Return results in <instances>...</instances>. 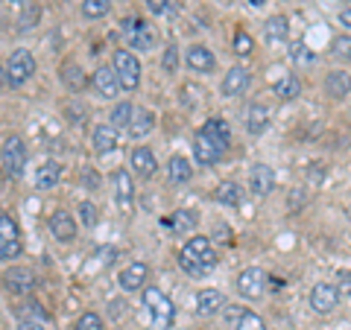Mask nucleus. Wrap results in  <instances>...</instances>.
Returning <instances> with one entry per match:
<instances>
[{
    "mask_svg": "<svg viewBox=\"0 0 351 330\" xmlns=\"http://www.w3.org/2000/svg\"><path fill=\"white\" fill-rule=\"evenodd\" d=\"M179 266L191 275V278H205L208 272L217 266V251L208 237H191L179 251Z\"/></svg>",
    "mask_w": 351,
    "mask_h": 330,
    "instance_id": "f257e3e1",
    "label": "nucleus"
},
{
    "mask_svg": "<svg viewBox=\"0 0 351 330\" xmlns=\"http://www.w3.org/2000/svg\"><path fill=\"white\" fill-rule=\"evenodd\" d=\"M144 307L152 318V330H170L176 322V307L158 287H144Z\"/></svg>",
    "mask_w": 351,
    "mask_h": 330,
    "instance_id": "f03ea898",
    "label": "nucleus"
},
{
    "mask_svg": "<svg viewBox=\"0 0 351 330\" xmlns=\"http://www.w3.org/2000/svg\"><path fill=\"white\" fill-rule=\"evenodd\" d=\"M114 73H117L120 91H138V85H141V62L132 56L129 50H117L114 53Z\"/></svg>",
    "mask_w": 351,
    "mask_h": 330,
    "instance_id": "7ed1b4c3",
    "label": "nucleus"
},
{
    "mask_svg": "<svg viewBox=\"0 0 351 330\" xmlns=\"http://www.w3.org/2000/svg\"><path fill=\"white\" fill-rule=\"evenodd\" d=\"M120 27H123V36H126L132 50H152V44H156V29H152L147 21L123 18L120 21Z\"/></svg>",
    "mask_w": 351,
    "mask_h": 330,
    "instance_id": "20e7f679",
    "label": "nucleus"
},
{
    "mask_svg": "<svg viewBox=\"0 0 351 330\" xmlns=\"http://www.w3.org/2000/svg\"><path fill=\"white\" fill-rule=\"evenodd\" d=\"M21 255V228L6 211H0V260H15Z\"/></svg>",
    "mask_w": 351,
    "mask_h": 330,
    "instance_id": "39448f33",
    "label": "nucleus"
},
{
    "mask_svg": "<svg viewBox=\"0 0 351 330\" xmlns=\"http://www.w3.org/2000/svg\"><path fill=\"white\" fill-rule=\"evenodd\" d=\"M0 161H3V170L9 179H18L24 175V167H27V147L21 138H9L3 149H0Z\"/></svg>",
    "mask_w": 351,
    "mask_h": 330,
    "instance_id": "423d86ee",
    "label": "nucleus"
},
{
    "mask_svg": "<svg viewBox=\"0 0 351 330\" xmlns=\"http://www.w3.org/2000/svg\"><path fill=\"white\" fill-rule=\"evenodd\" d=\"M32 73H36V59H32V53L24 50V47L15 50L12 59H9V64H6V82L12 88H21Z\"/></svg>",
    "mask_w": 351,
    "mask_h": 330,
    "instance_id": "0eeeda50",
    "label": "nucleus"
},
{
    "mask_svg": "<svg viewBox=\"0 0 351 330\" xmlns=\"http://www.w3.org/2000/svg\"><path fill=\"white\" fill-rule=\"evenodd\" d=\"M267 283H269V278L263 269H246V272L237 275V290L249 301L263 299V295H267Z\"/></svg>",
    "mask_w": 351,
    "mask_h": 330,
    "instance_id": "6e6552de",
    "label": "nucleus"
},
{
    "mask_svg": "<svg viewBox=\"0 0 351 330\" xmlns=\"http://www.w3.org/2000/svg\"><path fill=\"white\" fill-rule=\"evenodd\" d=\"M112 187H114V202L126 216L135 207V184H132V175L126 170H114L112 175Z\"/></svg>",
    "mask_w": 351,
    "mask_h": 330,
    "instance_id": "1a4fd4ad",
    "label": "nucleus"
},
{
    "mask_svg": "<svg viewBox=\"0 0 351 330\" xmlns=\"http://www.w3.org/2000/svg\"><path fill=\"white\" fill-rule=\"evenodd\" d=\"M311 310L319 313V316H328L334 310V307L339 304V290L337 283H316V287L311 290Z\"/></svg>",
    "mask_w": 351,
    "mask_h": 330,
    "instance_id": "9d476101",
    "label": "nucleus"
},
{
    "mask_svg": "<svg viewBox=\"0 0 351 330\" xmlns=\"http://www.w3.org/2000/svg\"><path fill=\"white\" fill-rule=\"evenodd\" d=\"M3 287L12 295H27V292L36 290V275H32V269H27V266H12L3 275Z\"/></svg>",
    "mask_w": 351,
    "mask_h": 330,
    "instance_id": "9b49d317",
    "label": "nucleus"
},
{
    "mask_svg": "<svg viewBox=\"0 0 351 330\" xmlns=\"http://www.w3.org/2000/svg\"><path fill=\"white\" fill-rule=\"evenodd\" d=\"M149 278V266L144 260H135V263H129V266L120 272V290H126V292H138V290H144V283Z\"/></svg>",
    "mask_w": 351,
    "mask_h": 330,
    "instance_id": "f8f14e48",
    "label": "nucleus"
},
{
    "mask_svg": "<svg viewBox=\"0 0 351 330\" xmlns=\"http://www.w3.org/2000/svg\"><path fill=\"white\" fill-rule=\"evenodd\" d=\"M249 190L255 196H269L276 190V170L267 167V164H255L249 170Z\"/></svg>",
    "mask_w": 351,
    "mask_h": 330,
    "instance_id": "ddd939ff",
    "label": "nucleus"
},
{
    "mask_svg": "<svg viewBox=\"0 0 351 330\" xmlns=\"http://www.w3.org/2000/svg\"><path fill=\"white\" fill-rule=\"evenodd\" d=\"M50 234L56 243H73V237H76V223H73V216L68 211H53L50 216Z\"/></svg>",
    "mask_w": 351,
    "mask_h": 330,
    "instance_id": "4468645a",
    "label": "nucleus"
},
{
    "mask_svg": "<svg viewBox=\"0 0 351 330\" xmlns=\"http://www.w3.org/2000/svg\"><path fill=\"white\" fill-rule=\"evenodd\" d=\"M249 79H252L249 71H246V68H240V64H237V68H232V71H228V73L223 76L219 94H223L226 100H232V97H240V94H243L246 88H249Z\"/></svg>",
    "mask_w": 351,
    "mask_h": 330,
    "instance_id": "2eb2a0df",
    "label": "nucleus"
},
{
    "mask_svg": "<svg viewBox=\"0 0 351 330\" xmlns=\"http://www.w3.org/2000/svg\"><path fill=\"white\" fill-rule=\"evenodd\" d=\"M199 131H202L208 140H214V144L223 149V152L228 149V144H232V126H228L223 117H208L205 126H202Z\"/></svg>",
    "mask_w": 351,
    "mask_h": 330,
    "instance_id": "dca6fc26",
    "label": "nucleus"
},
{
    "mask_svg": "<svg viewBox=\"0 0 351 330\" xmlns=\"http://www.w3.org/2000/svg\"><path fill=\"white\" fill-rule=\"evenodd\" d=\"M193 158H196L199 167H211V164H217L219 158H223V149H219L214 140H208L202 131H199L196 140H193Z\"/></svg>",
    "mask_w": 351,
    "mask_h": 330,
    "instance_id": "f3484780",
    "label": "nucleus"
},
{
    "mask_svg": "<svg viewBox=\"0 0 351 330\" xmlns=\"http://www.w3.org/2000/svg\"><path fill=\"white\" fill-rule=\"evenodd\" d=\"M91 85H94L97 94L106 97V100H112V97H117V91H120V82H117L114 68H97L94 76H91Z\"/></svg>",
    "mask_w": 351,
    "mask_h": 330,
    "instance_id": "a211bd4d",
    "label": "nucleus"
},
{
    "mask_svg": "<svg viewBox=\"0 0 351 330\" xmlns=\"http://www.w3.org/2000/svg\"><path fill=\"white\" fill-rule=\"evenodd\" d=\"M188 68L193 73H211L217 68L214 53L208 47H202V44H193V47H188Z\"/></svg>",
    "mask_w": 351,
    "mask_h": 330,
    "instance_id": "6ab92c4d",
    "label": "nucleus"
},
{
    "mask_svg": "<svg viewBox=\"0 0 351 330\" xmlns=\"http://www.w3.org/2000/svg\"><path fill=\"white\" fill-rule=\"evenodd\" d=\"M226 307V295L219 290H199L196 292V313L199 316H214Z\"/></svg>",
    "mask_w": 351,
    "mask_h": 330,
    "instance_id": "aec40b11",
    "label": "nucleus"
},
{
    "mask_svg": "<svg viewBox=\"0 0 351 330\" xmlns=\"http://www.w3.org/2000/svg\"><path fill=\"white\" fill-rule=\"evenodd\" d=\"M325 94L331 100H346L351 94V76L346 71H331L325 76Z\"/></svg>",
    "mask_w": 351,
    "mask_h": 330,
    "instance_id": "412c9836",
    "label": "nucleus"
},
{
    "mask_svg": "<svg viewBox=\"0 0 351 330\" xmlns=\"http://www.w3.org/2000/svg\"><path fill=\"white\" fill-rule=\"evenodd\" d=\"M132 170H135L141 179H152V175L158 173V161H156V155H152V149L138 147L135 152H132Z\"/></svg>",
    "mask_w": 351,
    "mask_h": 330,
    "instance_id": "4be33fe9",
    "label": "nucleus"
},
{
    "mask_svg": "<svg viewBox=\"0 0 351 330\" xmlns=\"http://www.w3.org/2000/svg\"><path fill=\"white\" fill-rule=\"evenodd\" d=\"M269 120H272V112L267 105H249V112H246V131L249 135H263V131L269 129Z\"/></svg>",
    "mask_w": 351,
    "mask_h": 330,
    "instance_id": "5701e85b",
    "label": "nucleus"
},
{
    "mask_svg": "<svg viewBox=\"0 0 351 330\" xmlns=\"http://www.w3.org/2000/svg\"><path fill=\"white\" fill-rule=\"evenodd\" d=\"M59 76H62V82L68 85V91H73V94H80V91H85V88H88V76H85V71L76 62H64Z\"/></svg>",
    "mask_w": 351,
    "mask_h": 330,
    "instance_id": "b1692460",
    "label": "nucleus"
},
{
    "mask_svg": "<svg viewBox=\"0 0 351 330\" xmlns=\"http://www.w3.org/2000/svg\"><path fill=\"white\" fill-rule=\"evenodd\" d=\"M152 126H156V114H152L149 108H135V117H132V123H129L126 131H129V138L141 140V138L149 135Z\"/></svg>",
    "mask_w": 351,
    "mask_h": 330,
    "instance_id": "393cba45",
    "label": "nucleus"
},
{
    "mask_svg": "<svg viewBox=\"0 0 351 330\" xmlns=\"http://www.w3.org/2000/svg\"><path fill=\"white\" fill-rule=\"evenodd\" d=\"M91 144H94L97 152H103V155H106V152H114L117 149V129L112 123H108V126L106 123L97 126L94 135H91Z\"/></svg>",
    "mask_w": 351,
    "mask_h": 330,
    "instance_id": "a878e982",
    "label": "nucleus"
},
{
    "mask_svg": "<svg viewBox=\"0 0 351 330\" xmlns=\"http://www.w3.org/2000/svg\"><path fill=\"white\" fill-rule=\"evenodd\" d=\"M196 223H199V216H196L193 211H188V207H182V211H176L164 225H167L173 234H191V231L196 228Z\"/></svg>",
    "mask_w": 351,
    "mask_h": 330,
    "instance_id": "bb28decb",
    "label": "nucleus"
},
{
    "mask_svg": "<svg viewBox=\"0 0 351 330\" xmlns=\"http://www.w3.org/2000/svg\"><path fill=\"white\" fill-rule=\"evenodd\" d=\"M191 175H193V167H191L188 158H184V155H173L170 158V164H167V179H170V184H188Z\"/></svg>",
    "mask_w": 351,
    "mask_h": 330,
    "instance_id": "cd10ccee",
    "label": "nucleus"
},
{
    "mask_svg": "<svg viewBox=\"0 0 351 330\" xmlns=\"http://www.w3.org/2000/svg\"><path fill=\"white\" fill-rule=\"evenodd\" d=\"M62 179V167L56 161H47V164H41V167L36 170V187L38 190H50V187H56Z\"/></svg>",
    "mask_w": 351,
    "mask_h": 330,
    "instance_id": "c85d7f7f",
    "label": "nucleus"
},
{
    "mask_svg": "<svg viewBox=\"0 0 351 330\" xmlns=\"http://www.w3.org/2000/svg\"><path fill=\"white\" fill-rule=\"evenodd\" d=\"M263 27H267L263 32H267V41H269V44L284 41V38L290 36V18H287V15H272Z\"/></svg>",
    "mask_w": 351,
    "mask_h": 330,
    "instance_id": "c756f323",
    "label": "nucleus"
},
{
    "mask_svg": "<svg viewBox=\"0 0 351 330\" xmlns=\"http://www.w3.org/2000/svg\"><path fill=\"white\" fill-rule=\"evenodd\" d=\"M299 94H302V82L295 73H284L276 82V97H281V100H295Z\"/></svg>",
    "mask_w": 351,
    "mask_h": 330,
    "instance_id": "7c9ffc66",
    "label": "nucleus"
},
{
    "mask_svg": "<svg viewBox=\"0 0 351 330\" xmlns=\"http://www.w3.org/2000/svg\"><path fill=\"white\" fill-rule=\"evenodd\" d=\"M217 202L219 205H240V199H243V190H240V184H234V181H223L217 187Z\"/></svg>",
    "mask_w": 351,
    "mask_h": 330,
    "instance_id": "2f4dec72",
    "label": "nucleus"
},
{
    "mask_svg": "<svg viewBox=\"0 0 351 330\" xmlns=\"http://www.w3.org/2000/svg\"><path fill=\"white\" fill-rule=\"evenodd\" d=\"M132 117H135V105H132V103H117L108 120H112V126H114V129H129Z\"/></svg>",
    "mask_w": 351,
    "mask_h": 330,
    "instance_id": "473e14b6",
    "label": "nucleus"
},
{
    "mask_svg": "<svg viewBox=\"0 0 351 330\" xmlns=\"http://www.w3.org/2000/svg\"><path fill=\"white\" fill-rule=\"evenodd\" d=\"M38 18H41V6L29 0V3L24 6V12H21V18H18V29H21V32H29L32 27L38 24Z\"/></svg>",
    "mask_w": 351,
    "mask_h": 330,
    "instance_id": "72a5a7b5",
    "label": "nucleus"
},
{
    "mask_svg": "<svg viewBox=\"0 0 351 330\" xmlns=\"http://www.w3.org/2000/svg\"><path fill=\"white\" fill-rule=\"evenodd\" d=\"M108 12H112V0H82L85 18H106Z\"/></svg>",
    "mask_w": 351,
    "mask_h": 330,
    "instance_id": "f704fd0d",
    "label": "nucleus"
},
{
    "mask_svg": "<svg viewBox=\"0 0 351 330\" xmlns=\"http://www.w3.org/2000/svg\"><path fill=\"white\" fill-rule=\"evenodd\" d=\"M234 330H267V325H263V318L258 316V313H252V310H246L243 316L237 318V325H234Z\"/></svg>",
    "mask_w": 351,
    "mask_h": 330,
    "instance_id": "c9c22d12",
    "label": "nucleus"
},
{
    "mask_svg": "<svg viewBox=\"0 0 351 330\" xmlns=\"http://www.w3.org/2000/svg\"><path fill=\"white\" fill-rule=\"evenodd\" d=\"M290 59L293 62H299V64H311L316 59V53L313 50H307V44L304 41H295L293 47H290Z\"/></svg>",
    "mask_w": 351,
    "mask_h": 330,
    "instance_id": "e433bc0d",
    "label": "nucleus"
},
{
    "mask_svg": "<svg viewBox=\"0 0 351 330\" xmlns=\"http://www.w3.org/2000/svg\"><path fill=\"white\" fill-rule=\"evenodd\" d=\"M252 50H255V41H252V36H249V32H243V29H237L234 32V53H237V56H249Z\"/></svg>",
    "mask_w": 351,
    "mask_h": 330,
    "instance_id": "4c0bfd02",
    "label": "nucleus"
},
{
    "mask_svg": "<svg viewBox=\"0 0 351 330\" xmlns=\"http://www.w3.org/2000/svg\"><path fill=\"white\" fill-rule=\"evenodd\" d=\"M76 214H80L82 225H88V228H94V225H97V205H94V202H80Z\"/></svg>",
    "mask_w": 351,
    "mask_h": 330,
    "instance_id": "58836bf2",
    "label": "nucleus"
},
{
    "mask_svg": "<svg viewBox=\"0 0 351 330\" xmlns=\"http://www.w3.org/2000/svg\"><path fill=\"white\" fill-rule=\"evenodd\" d=\"M76 330H106V325L97 313H82L80 322H76Z\"/></svg>",
    "mask_w": 351,
    "mask_h": 330,
    "instance_id": "ea45409f",
    "label": "nucleus"
},
{
    "mask_svg": "<svg viewBox=\"0 0 351 330\" xmlns=\"http://www.w3.org/2000/svg\"><path fill=\"white\" fill-rule=\"evenodd\" d=\"M161 64H164V71H167V73H176V71H179V47H176V44H170V47L164 50Z\"/></svg>",
    "mask_w": 351,
    "mask_h": 330,
    "instance_id": "a19ab883",
    "label": "nucleus"
},
{
    "mask_svg": "<svg viewBox=\"0 0 351 330\" xmlns=\"http://www.w3.org/2000/svg\"><path fill=\"white\" fill-rule=\"evenodd\" d=\"M334 56L351 62V36H339V38H334Z\"/></svg>",
    "mask_w": 351,
    "mask_h": 330,
    "instance_id": "79ce46f5",
    "label": "nucleus"
},
{
    "mask_svg": "<svg viewBox=\"0 0 351 330\" xmlns=\"http://www.w3.org/2000/svg\"><path fill=\"white\" fill-rule=\"evenodd\" d=\"M147 9L152 15H164L173 9V0H147Z\"/></svg>",
    "mask_w": 351,
    "mask_h": 330,
    "instance_id": "37998d69",
    "label": "nucleus"
},
{
    "mask_svg": "<svg viewBox=\"0 0 351 330\" xmlns=\"http://www.w3.org/2000/svg\"><path fill=\"white\" fill-rule=\"evenodd\" d=\"M223 313H226V318H228V322H232V327H234V325H237V318L246 313V307H237V304H226V307H223Z\"/></svg>",
    "mask_w": 351,
    "mask_h": 330,
    "instance_id": "c03bdc74",
    "label": "nucleus"
},
{
    "mask_svg": "<svg viewBox=\"0 0 351 330\" xmlns=\"http://www.w3.org/2000/svg\"><path fill=\"white\" fill-rule=\"evenodd\" d=\"M339 299H351V275L348 272H339Z\"/></svg>",
    "mask_w": 351,
    "mask_h": 330,
    "instance_id": "a18cd8bd",
    "label": "nucleus"
},
{
    "mask_svg": "<svg viewBox=\"0 0 351 330\" xmlns=\"http://www.w3.org/2000/svg\"><path fill=\"white\" fill-rule=\"evenodd\" d=\"M18 330H44V327H41L38 322H27V318H24V322L18 325Z\"/></svg>",
    "mask_w": 351,
    "mask_h": 330,
    "instance_id": "49530a36",
    "label": "nucleus"
},
{
    "mask_svg": "<svg viewBox=\"0 0 351 330\" xmlns=\"http://www.w3.org/2000/svg\"><path fill=\"white\" fill-rule=\"evenodd\" d=\"M339 24L351 27V9H343V12H339Z\"/></svg>",
    "mask_w": 351,
    "mask_h": 330,
    "instance_id": "de8ad7c7",
    "label": "nucleus"
},
{
    "mask_svg": "<svg viewBox=\"0 0 351 330\" xmlns=\"http://www.w3.org/2000/svg\"><path fill=\"white\" fill-rule=\"evenodd\" d=\"M3 85H6V68H3V62H0V91H3Z\"/></svg>",
    "mask_w": 351,
    "mask_h": 330,
    "instance_id": "09e8293b",
    "label": "nucleus"
},
{
    "mask_svg": "<svg viewBox=\"0 0 351 330\" xmlns=\"http://www.w3.org/2000/svg\"><path fill=\"white\" fill-rule=\"evenodd\" d=\"M9 3H21V6H27V3H29V0H9Z\"/></svg>",
    "mask_w": 351,
    "mask_h": 330,
    "instance_id": "8fccbe9b",
    "label": "nucleus"
},
{
    "mask_svg": "<svg viewBox=\"0 0 351 330\" xmlns=\"http://www.w3.org/2000/svg\"><path fill=\"white\" fill-rule=\"evenodd\" d=\"M263 3V0H252V6H261Z\"/></svg>",
    "mask_w": 351,
    "mask_h": 330,
    "instance_id": "3c124183",
    "label": "nucleus"
}]
</instances>
